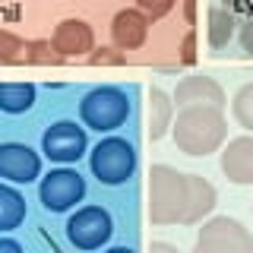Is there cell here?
<instances>
[{"instance_id": "cell-21", "label": "cell", "mask_w": 253, "mask_h": 253, "mask_svg": "<svg viewBox=\"0 0 253 253\" xmlns=\"http://www.w3.org/2000/svg\"><path fill=\"white\" fill-rule=\"evenodd\" d=\"M85 63H89V67H124L126 63V54L124 51H117L114 44L111 47H92L89 54H85Z\"/></svg>"}, {"instance_id": "cell-12", "label": "cell", "mask_w": 253, "mask_h": 253, "mask_svg": "<svg viewBox=\"0 0 253 253\" xmlns=\"http://www.w3.org/2000/svg\"><path fill=\"white\" fill-rule=\"evenodd\" d=\"M149 26H152V22H149L136 6H126V10H121L114 16V22H111V42H114V47L124 51V54L136 51V47L146 44Z\"/></svg>"}, {"instance_id": "cell-29", "label": "cell", "mask_w": 253, "mask_h": 253, "mask_svg": "<svg viewBox=\"0 0 253 253\" xmlns=\"http://www.w3.org/2000/svg\"><path fill=\"white\" fill-rule=\"evenodd\" d=\"M225 3V10L228 6H234V10H250V0H221Z\"/></svg>"}, {"instance_id": "cell-16", "label": "cell", "mask_w": 253, "mask_h": 253, "mask_svg": "<svg viewBox=\"0 0 253 253\" xmlns=\"http://www.w3.org/2000/svg\"><path fill=\"white\" fill-rule=\"evenodd\" d=\"M26 215H29L26 196L10 184H0V234L16 231V228L26 221Z\"/></svg>"}, {"instance_id": "cell-11", "label": "cell", "mask_w": 253, "mask_h": 253, "mask_svg": "<svg viewBox=\"0 0 253 253\" xmlns=\"http://www.w3.org/2000/svg\"><path fill=\"white\" fill-rule=\"evenodd\" d=\"M171 101H174V108L209 105V108L225 111L228 95H225V89H221V85H218L212 76H184V79L177 83V89H174Z\"/></svg>"}, {"instance_id": "cell-4", "label": "cell", "mask_w": 253, "mask_h": 253, "mask_svg": "<svg viewBox=\"0 0 253 253\" xmlns=\"http://www.w3.org/2000/svg\"><path fill=\"white\" fill-rule=\"evenodd\" d=\"M139 152L130 139L124 136H105L98 146H92L89 152V168L92 177H98V184L105 187H121L136 174Z\"/></svg>"}, {"instance_id": "cell-15", "label": "cell", "mask_w": 253, "mask_h": 253, "mask_svg": "<svg viewBox=\"0 0 253 253\" xmlns=\"http://www.w3.org/2000/svg\"><path fill=\"white\" fill-rule=\"evenodd\" d=\"M174 114H177V108H174L171 95L165 89H158V85H152L149 89V139L158 142L165 139L171 133V124H174Z\"/></svg>"}, {"instance_id": "cell-24", "label": "cell", "mask_w": 253, "mask_h": 253, "mask_svg": "<svg viewBox=\"0 0 253 253\" xmlns=\"http://www.w3.org/2000/svg\"><path fill=\"white\" fill-rule=\"evenodd\" d=\"M177 63H180V67H193V63H196V32H193V29H187L184 38H180Z\"/></svg>"}, {"instance_id": "cell-14", "label": "cell", "mask_w": 253, "mask_h": 253, "mask_svg": "<svg viewBox=\"0 0 253 253\" xmlns=\"http://www.w3.org/2000/svg\"><path fill=\"white\" fill-rule=\"evenodd\" d=\"M218 203V193L203 174H187V209H184V218L180 225H200L203 218L212 215Z\"/></svg>"}, {"instance_id": "cell-30", "label": "cell", "mask_w": 253, "mask_h": 253, "mask_svg": "<svg viewBox=\"0 0 253 253\" xmlns=\"http://www.w3.org/2000/svg\"><path fill=\"white\" fill-rule=\"evenodd\" d=\"M105 253H136L133 247H111V250H105Z\"/></svg>"}, {"instance_id": "cell-6", "label": "cell", "mask_w": 253, "mask_h": 253, "mask_svg": "<svg viewBox=\"0 0 253 253\" xmlns=\"http://www.w3.org/2000/svg\"><path fill=\"white\" fill-rule=\"evenodd\" d=\"M114 234V218L105 206H83L67 218V237L76 250H101Z\"/></svg>"}, {"instance_id": "cell-17", "label": "cell", "mask_w": 253, "mask_h": 253, "mask_svg": "<svg viewBox=\"0 0 253 253\" xmlns=\"http://www.w3.org/2000/svg\"><path fill=\"white\" fill-rule=\"evenodd\" d=\"M38 98L32 83H0V111L3 114H26Z\"/></svg>"}, {"instance_id": "cell-28", "label": "cell", "mask_w": 253, "mask_h": 253, "mask_svg": "<svg viewBox=\"0 0 253 253\" xmlns=\"http://www.w3.org/2000/svg\"><path fill=\"white\" fill-rule=\"evenodd\" d=\"M184 22L196 26V0H184Z\"/></svg>"}, {"instance_id": "cell-10", "label": "cell", "mask_w": 253, "mask_h": 253, "mask_svg": "<svg viewBox=\"0 0 253 253\" xmlns=\"http://www.w3.org/2000/svg\"><path fill=\"white\" fill-rule=\"evenodd\" d=\"M218 168L231 184L253 187V133L234 136L218 149Z\"/></svg>"}, {"instance_id": "cell-7", "label": "cell", "mask_w": 253, "mask_h": 253, "mask_svg": "<svg viewBox=\"0 0 253 253\" xmlns=\"http://www.w3.org/2000/svg\"><path fill=\"white\" fill-rule=\"evenodd\" d=\"M85 196V177L76 168H54L38 184V200L47 212H70Z\"/></svg>"}, {"instance_id": "cell-9", "label": "cell", "mask_w": 253, "mask_h": 253, "mask_svg": "<svg viewBox=\"0 0 253 253\" xmlns=\"http://www.w3.org/2000/svg\"><path fill=\"white\" fill-rule=\"evenodd\" d=\"M42 177V155L26 142H0V180L32 184Z\"/></svg>"}, {"instance_id": "cell-5", "label": "cell", "mask_w": 253, "mask_h": 253, "mask_svg": "<svg viewBox=\"0 0 253 253\" xmlns=\"http://www.w3.org/2000/svg\"><path fill=\"white\" fill-rule=\"evenodd\" d=\"M190 253H253V234L231 215H212L203 221Z\"/></svg>"}, {"instance_id": "cell-8", "label": "cell", "mask_w": 253, "mask_h": 253, "mask_svg": "<svg viewBox=\"0 0 253 253\" xmlns=\"http://www.w3.org/2000/svg\"><path fill=\"white\" fill-rule=\"evenodd\" d=\"M85 152H89V136L85 126H79L76 121H57L42 133V155L47 162L76 165Z\"/></svg>"}, {"instance_id": "cell-20", "label": "cell", "mask_w": 253, "mask_h": 253, "mask_svg": "<svg viewBox=\"0 0 253 253\" xmlns=\"http://www.w3.org/2000/svg\"><path fill=\"white\" fill-rule=\"evenodd\" d=\"M231 114L244 133H253V83H244L231 98Z\"/></svg>"}, {"instance_id": "cell-19", "label": "cell", "mask_w": 253, "mask_h": 253, "mask_svg": "<svg viewBox=\"0 0 253 253\" xmlns=\"http://www.w3.org/2000/svg\"><path fill=\"white\" fill-rule=\"evenodd\" d=\"M22 60L32 63V67H60L67 57L54 47L51 38H32V42H26V47H22Z\"/></svg>"}, {"instance_id": "cell-25", "label": "cell", "mask_w": 253, "mask_h": 253, "mask_svg": "<svg viewBox=\"0 0 253 253\" xmlns=\"http://www.w3.org/2000/svg\"><path fill=\"white\" fill-rule=\"evenodd\" d=\"M237 42H241V51L247 54V57H253V16L237 29Z\"/></svg>"}, {"instance_id": "cell-23", "label": "cell", "mask_w": 253, "mask_h": 253, "mask_svg": "<svg viewBox=\"0 0 253 253\" xmlns=\"http://www.w3.org/2000/svg\"><path fill=\"white\" fill-rule=\"evenodd\" d=\"M174 6H177V0H136V10L146 16L149 22H158V19H165Z\"/></svg>"}, {"instance_id": "cell-2", "label": "cell", "mask_w": 253, "mask_h": 253, "mask_svg": "<svg viewBox=\"0 0 253 253\" xmlns=\"http://www.w3.org/2000/svg\"><path fill=\"white\" fill-rule=\"evenodd\" d=\"M187 209V174L171 165L149 168V218L152 225H177Z\"/></svg>"}, {"instance_id": "cell-27", "label": "cell", "mask_w": 253, "mask_h": 253, "mask_svg": "<svg viewBox=\"0 0 253 253\" xmlns=\"http://www.w3.org/2000/svg\"><path fill=\"white\" fill-rule=\"evenodd\" d=\"M0 253H22V244L13 237H0Z\"/></svg>"}, {"instance_id": "cell-3", "label": "cell", "mask_w": 253, "mask_h": 253, "mask_svg": "<svg viewBox=\"0 0 253 253\" xmlns=\"http://www.w3.org/2000/svg\"><path fill=\"white\" fill-rule=\"evenodd\" d=\"M130 111H133V101L126 89H121V85H95L79 101V121L95 133H111L126 124Z\"/></svg>"}, {"instance_id": "cell-1", "label": "cell", "mask_w": 253, "mask_h": 253, "mask_svg": "<svg viewBox=\"0 0 253 253\" xmlns=\"http://www.w3.org/2000/svg\"><path fill=\"white\" fill-rule=\"evenodd\" d=\"M171 139L177 146V152L190 158H206L218 152L228 142V121L225 111L209 108V105H190L177 108L171 124Z\"/></svg>"}, {"instance_id": "cell-13", "label": "cell", "mask_w": 253, "mask_h": 253, "mask_svg": "<svg viewBox=\"0 0 253 253\" xmlns=\"http://www.w3.org/2000/svg\"><path fill=\"white\" fill-rule=\"evenodd\" d=\"M51 42L67 60L70 57H85L95 47V32L85 19H63V22H57Z\"/></svg>"}, {"instance_id": "cell-22", "label": "cell", "mask_w": 253, "mask_h": 253, "mask_svg": "<svg viewBox=\"0 0 253 253\" xmlns=\"http://www.w3.org/2000/svg\"><path fill=\"white\" fill-rule=\"evenodd\" d=\"M22 47H26V42H22L16 32L0 29V63H19L22 60Z\"/></svg>"}, {"instance_id": "cell-18", "label": "cell", "mask_w": 253, "mask_h": 253, "mask_svg": "<svg viewBox=\"0 0 253 253\" xmlns=\"http://www.w3.org/2000/svg\"><path fill=\"white\" fill-rule=\"evenodd\" d=\"M234 32H237L234 13L225 10V6H212L209 10V26H206V42H209V47H215V51L228 47V42L234 38Z\"/></svg>"}, {"instance_id": "cell-31", "label": "cell", "mask_w": 253, "mask_h": 253, "mask_svg": "<svg viewBox=\"0 0 253 253\" xmlns=\"http://www.w3.org/2000/svg\"><path fill=\"white\" fill-rule=\"evenodd\" d=\"M250 212H253V203H250Z\"/></svg>"}, {"instance_id": "cell-26", "label": "cell", "mask_w": 253, "mask_h": 253, "mask_svg": "<svg viewBox=\"0 0 253 253\" xmlns=\"http://www.w3.org/2000/svg\"><path fill=\"white\" fill-rule=\"evenodd\" d=\"M149 253H180L174 244H168V241H152L149 244Z\"/></svg>"}]
</instances>
